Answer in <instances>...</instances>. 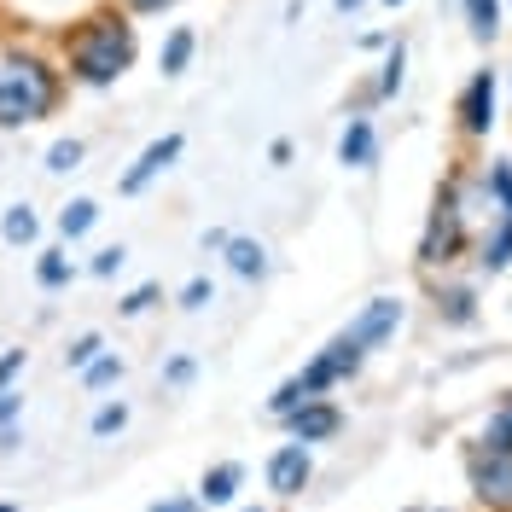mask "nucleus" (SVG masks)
Wrapping results in <instances>:
<instances>
[{
	"label": "nucleus",
	"mask_w": 512,
	"mask_h": 512,
	"mask_svg": "<svg viewBox=\"0 0 512 512\" xmlns=\"http://www.w3.org/2000/svg\"><path fill=\"white\" fill-rule=\"evenodd\" d=\"M128 64H134V30L123 18H88L82 30L70 35V76L88 82V88H105L117 82Z\"/></svg>",
	"instance_id": "1"
},
{
	"label": "nucleus",
	"mask_w": 512,
	"mask_h": 512,
	"mask_svg": "<svg viewBox=\"0 0 512 512\" xmlns=\"http://www.w3.org/2000/svg\"><path fill=\"white\" fill-rule=\"evenodd\" d=\"M59 105V76L30 53L0 59V128H30Z\"/></svg>",
	"instance_id": "2"
},
{
	"label": "nucleus",
	"mask_w": 512,
	"mask_h": 512,
	"mask_svg": "<svg viewBox=\"0 0 512 512\" xmlns=\"http://www.w3.org/2000/svg\"><path fill=\"white\" fill-rule=\"evenodd\" d=\"M396 326H402V303H396V297H373V303H367V309L350 320V332H344V338H350L355 350L367 355V350H379Z\"/></svg>",
	"instance_id": "3"
},
{
	"label": "nucleus",
	"mask_w": 512,
	"mask_h": 512,
	"mask_svg": "<svg viewBox=\"0 0 512 512\" xmlns=\"http://www.w3.org/2000/svg\"><path fill=\"white\" fill-rule=\"evenodd\" d=\"M175 158H181V134H163V140H152V146L140 152V163L128 169V175L117 181V187H123L128 198H134V192H146V187H152V181H158V175H163V169H169Z\"/></svg>",
	"instance_id": "4"
},
{
	"label": "nucleus",
	"mask_w": 512,
	"mask_h": 512,
	"mask_svg": "<svg viewBox=\"0 0 512 512\" xmlns=\"http://www.w3.org/2000/svg\"><path fill=\"white\" fill-rule=\"evenodd\" d=\"M291 431H297V443H320V437H332L338 425H344V414L332 408V402H320V396H309V402H297L291 408Z\"/></svg>",
	"instance_id": "5"
},
{
	"label": "nucleus",
	"mask_w": 512,
	"mask_h": 512,
	"mask_svg": "<svg viewBox=\"0 0 512 512\" xmlns=\"http://www.w3.org/2000/svg\"><path fill=\"white\" fill-rule=\"evenodd\" d=\"M268 483H274V495H303V483H309V448L303 443L274 448V460H268Z\"/></svg>",
	"instance_id": "6"
},
{
	"label": "nucleus",
	"mask_w": 512,
	"mask_h": 512,
	"mask_svg": "<svg viewBox=\"0 0 512 512\" xmlns=\"http://www.w3.org/2000/svg\"><path fill=\"white\" fill-rule=\"evenodd\" d=\"M460 117H466V134H489V123H495V76L489 70L472 76V88L460 99Z\"/></svg>",
	"instance_id": "7"
},
{
	"label": "nucleus",
	"mask_w": 512,
	"mask_h": 512,
	"mask_svg": "<svg viewBox=\"0 0 512 512\" xmlns=\"http://www.w3.org/2000/svg\"><path fill=\"white\" fill-rule=\"evenodd\" d=\"M478 495L483 501H512V454H501V448H489V460H478Z\"/></svg>",
	"instance_id": "8"
},
{
	"label": "nucleus",
	"mask_w": 512,
	"mask_h": 512,
	"mask_svg": "<svg viewBox=\"0 0 512 512\" xmlns=\"http://www.w3.org/2000/svg\"><path fill=\"white\" fill-rule=\"evenodd\" d=\"M454 245H460V210L443 204V210H437V222H431V233H425V245H419V256H425V262H443Z\"/></svg>",
	"instance_id": "9"
},
{
	"label": "nucleus",
	"mask_w": 512,
	"mask_h": 512,
	"mask_svg": "<svg viewBox=\"0 0 512 512\" xmlns=\"http://www.w3.org/2000/svg\"><path fill=\"white\" fill-rule=\"evenodd\" d=\"M227 268H233V274H245V280H262V274H268V251H262V245H256V239H233V233H227Z\"/></svg>",
	"instance_id": "10"
},
{
	"label": "nucleus",
	"mask_w": 512,
	"mask_h": 512,
	"mask_svg": "<svg viewBox=\"0 0 512 512\" xmlns=\"http://www.w3.org/2000/svg\"><path fill=\"white\" fill-rule=\"evenodd\" d=\"M338 158L350 163V169H367V163H373V123H367V117H350L344 140H338Z\"/></svg>",
	"instance_id": "11"
},
{
	"label": "nucleus",
	"mask_w": 512,
	"mask_h": 512,
	"mask_svg": "<svg viewBox=\"0 0 512 512\" xmlns=\"http://www.w3.org/2000/svg\"><path fill=\"white\" fill-rule=\"evenodd\" d=\"M94 222H99V204H94V198H76V204H64V210H59V233H64V239H82Z\"/></svg>",
	"instance_id": "12"
},
{
	"label": "nucleus",
	"mask_w": 512,
	"mask_h": 512,
	"mask_svg": "<svg viewBox=\"0 0 512 512\" xmlns=\"http://www.w3.org/2000/svg\"><path fill=\"white\" fill-rule=\"evenodd\" d=\"M0 233H6V245H35L41 222H35L30 204H12V210H6V222H0Z\"/></svg>",
	"instance_id": "13"
},
{
	"label": "nucleus",
	"mask_w": 512,
	"mask_h": 512,
	"mask_svg": "<svg viewBox=\"0 0 512 512\" xmlns=\"http://www.w3.org/2000/svg\"><path fill=\"white\" fill-rule=\"evenodd\" d=\"M192 59V30H169V41H163V53H158V70L163 76H181Z\"/></svg>",
	"instance_id": "14"
},
{
	"label": "nucleus",
	"mask_w": 512,
	"mask_h": 512,
	"mask_svg": "<svg viewBox=\"0 0 512 512\" xmlns=\"http://www.w3.org/2000/svg\"><path fill=\"white\" fill-rule=\"evenodd\" d=\"M466 24H472L478 41H489V35L501 30V0H466Z\"/></svg>",
	"instance_id": "15"
},
{
	"label": "nucleus",
	"mask_w": 512,
	"mask_h": 512,
	"mask_svg": "<svg viewBox=\"0 0 512 512\" xmlns=\"http://www.w3.org/2000/svg\"><path fill=\"white\" fill-rule=\"evenodd\" d=\"M233 489H239V466H216V472H204V501L210 507H222V501H233Z\"/></svg>",
	"instance_id": "16"
},
{
	"label": "nucleus",
	"mask_w": 512,
	"mask_h": 512,
	"mask_svg": "<svg viewBox=\"0 0 512 512\" xmlns=\"http://www.w3.org/2000/svg\"><path fill=\"white\" fill-rule=\"evenodd\" d=\"M82 379H88V390H105V384L123 379V361H117V355H94V361L82 367Z\"/></svg>",
	"instance_id": "17"
},
{
	"label": "nucleus",
	"mask_w": 512,
	"mask_h": 512,
	"mask_svg": "<svg viewBox=\"0 0 512 512\" xmlns=\"http://www.w3.org/2000/svg\"><path fill=\"white\" fill-rule=\"evenodd\" d=\"M512 262V216L501 227H495V239H489V251H483V268L495 274V268H507Z\"/></svg>",
	"instance_id": "18"
},
{
	"label": "nucleus",
	"mask_w": 512,
	"mask_h": 512,
	"mask_svg": "<svg viewBox=\"0 0 512 512\" xmlns=\"http://www.w3.org/2000/svg\"><path fill=\"white\" fill-rule=\"evenodd\" d=\"M99 350H105V344H99V332H82V338H76V344L64 350V367H76V373H82V367H88V361H94Z\"/></svg>",
	"instance_id": "19"
},
{
	"label": "nucleus",
	"mask_w": 512,
	"mask_h": 512,
	"mask_svg": "<svg viewBox=\"0 0 512 512\" xmlns=\"http://www.w3.org/2000/svg\"><path fill=\"white\" fill-rule=\"evenodd\" d=\"M35 280H41V286H64V280H70V262H64L59 251H47L35 262Z\"/></svg>",
	"instance_id": "20"
},
{
	"label": "nucleus",
	"mask_w": 512,
	"mask_h": 512,
	"mask_svg": "<svg viewBox=\"0 0 512 512\" xmlns=\"http://www.w3.org/2000/svg\"><path fill=\"white\" fill-rule=\"evenodd\" d=\"M76 163H82V140H59V146L47 152V169H53V175H64V169H76Z\"/></svg>",
	"instance_id": "21"
},
{
	"label": "nucleus",
	"mask_w": 512,
	"mask_h": 512,
	"mask_svg": "<svg viewBox=\"0 0 512 512\" xmlns=\"http://www.w3.org/2000/svg\"><path fill=\"white\" fill-rule=\"evenodd\" d=\"M489 187H495V198H501V210L512 216V163H495V169H489Z\"/></svg>",
	"instance_id": "22"
},
{
	"label": "nucleus",
	"mask_w": 512,
	"mask_h": 512,
	"mask_svg": "<svg viewBox=\"0 0 512 512\" xmlns=\"http://www.w3.org/2000/svg\"><path fill=\"white\" fill-rule=\"evenodd\" d=\"M204 303H216V286H210V280H187V291H181V309H204Z\"/></svg>",
	"instance_id": "23"
},
{
	"label": "nucleus",
	"mask_w": 512,
	"mask_h": 512,
	"mask_svg": "<svg viewBox=\"0 0 512 512\" xmlns=\"http://www.w3.org/2000/svg\"><path fill=\"white\" fill-rule=\"evenodd\" d=\"M123 419H128L123 402H117V408H99V414H94V437H111V431H123Z\"/></svg>",
	"instance_id": "24"
},
{
	"label": "nucleus",
	"mask_w": 512,
	"mask_h": 512,
	"mask_svg": "<svg viewBox=\"0 0 512 512\" xmlns=\"http://www.w3.org/2000/svg\"><path fill=\"white\" fill-rule=\"evenodd\" d=\"M152 303H158V286H140V291H128L123 297V315H146Z\"/></svg>",
	"instance_id": "25"
},
{
	"label": "nucleus",
	"mask_w": 512,
	"mask_h": 512,
	"mask_svg": "<svg viewBox=\"0 0 512 512\" xmlns=\"http://www.w3.org/2000/svg\"><path fill=\"white\" fill-rule=\"evenodd\" d=\"M402 47H396V53H390V64H384V82H379V94H396V88H402Z\"/></svg>",
	"instance_id": "26"
},
{
	"label": "nucleus",
	"mask_w": 512,
	"mask_h": 512,
	"mask_svg": "<svg viewBox=\"0 0 512 512\" xmlns=\"http://www.w3.org/2000/svg\"><path fill=\"white\" fill-rule=\"evenodd\" d=\"M489 448H501V454H512V414H501L495 425H489Z\"/></svg>",
	"instance_id": "27"
},
{
	"label": "nucleus",
	"mask_w": 512,
	"mask_h": 512,
	"mask_svg": "<svg viewBox=\"0 0 512 512\" xmlns=\"http://www.w3.org/2000/svg\"><path fill=\"white\" fill-rule=\"evenodd\" d=\"M123 262H128V251H123V245H111V251H99V256H94V274H117Z\"/></svg>",
	"instance_id": "28"
},
{
	"label": "nucleus",
	"mask_w": 512,
	"mask_h": 512,
	"mask_svg": "<svg viewBox=\"0 0 512 512\" xmlns=\"http://www.w3.org/2000/svg\"><path fill=\"white\" fill-rule=\"evenodd\" d=\"M163 379H169V384H187L192 379V355H175V361L163 367Z\"/></svg>",
	"instance_id": "29"
},
{
	"label": "nucleus",
	"mask_w": 512,
	"mask_h": 512,
	"mask_svg": "<svg viewBox=\"0 0 512 512\" xmlns=\"http://www.w3.org/2000/svg\"><path fill=\"white\" fill-rule=\"evenodd\" d=\"M448 320H472V297H466V291L448 297Z\"/></svg>",
	"instance_id": "30"
},
{
	"label": "nucleus",
	"mask_w": 512,
	"mask_h": 512,
	"mask_svg": "<svg viewBox=\"0 0 512 512\" xmlns=\"http://www.w3.org/2000/svg\"><path fill=\"white\" fill-rule=\"evenodd\" d=\"M18 367H24V350H12L6 361H0V390H6V384L18 379Z\"/></svg>",
	"instance_id": "31"
},
{
	"label": "nucleus",
	"mask_w": 512,
	"mask_h": 512,
	"mask_svg": "<svg viewBox=\"0 0 512 512\" xmlns=\"http://www.w3.org/2000/svg\"><path fill=\"white\" fill-rule=\"evenodd\" d=\"M152 512H198V507H192V501H158Z\"/></svg>",
	"instance_id": "32"
},
{
	"label": "nucleus",
	"mask_w": 512,
	"mask_h": 512,
	"mask_svg": "<svg viewBox=\"0 0 512 512\" xmlns=\"http://www.w3.org/2000/svg\"><path fill=\"white\" fill-rule=\"evenodd\" d=\"M128 6H134V12H163L169 0H128Z\"/></svg>",
	"instance_id": "33"
},
{
	"label": "nucleus",
	"mask_w": 512,
	"mask_h": 512,
	"mask_svg": "<svg viewBox=\"0 0 512 512\" xmlns=\"http://www.w3.org/2000/svg\"><path fill=\"white\" fill-rule=\"evenodd\" d=\"M332 6H338V12H355V6H361V0H332Z\"/></svg>",
	"instance_id": "34"
},
{
	"label": "nucleus",
	"mask_w": 512,
	"mask_h": 512,
	"mask_svg": "<svg viewBox=\"0 0 512 512\" xmlns=\"http://www.w3.org/2000/svg\"><path fill=\"white\" fill-rule=\"evenodd\" d=\"M0 512H18V507H12V501H0Z\"/></svg>",
	"instance_id": "35"
},
{
	"label": "nucleus",
	"mask_w": 512,
	"mask_h": 512,
	"mask_svg": "<svg viewBox=\"0 0 512 512\" xmlns=\"http://www.w3.org/2000/svg\"><path fill=\"white\" fill-rule=\"evenodd\" d=\"M384 6H402V0H384Z\"/></svg>",
	"instance_id": "36"
}]
</instances>
